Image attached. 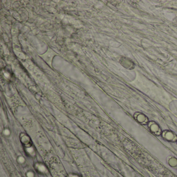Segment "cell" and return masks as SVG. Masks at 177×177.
<instances>
[{
	"label": "cell",
	"mask_w": 177,
	"mask_h": 177,
	"mask_svg": "<svg viewBox=\"0 0 177 177\" xmlns=\"http://www.w3.org/2000/svg\"><path fill=\"white\" fill-rule=\"evenodd\" d=\"M3 134H4V135L5 136H9L10 135V134H11V132L9 131V129H8V128H5V129H4L3 130Z\"/></svg>",
	"instance_id": "6"
},
{
	"label": "cell",
	"mask_w": 177,
	"mask_h": 177,
	"mask_svg": "<svg viewBox=\"0 0 177 177\" xmlns=\"http://www.w3.org/2000/svg\"><path fill=\"white\" fill-rule=\"evenodd\" d=\"M69 177H81L80 175L76 173H71L69 175Z\"/></svg>",
	"instance_id": "7"
},
{
	"label": "cell",
	"mask_w": 177,
	"mask_h": 177,
	"mask_svg": "<svg viewBox=\"0 0 177 177\" xmlns=\"http://www.w3.org/2000/svg\"><path fill=\"white\" fill-rule=\"evenodd\" d=\"M35 169L41 174H46L48 172V169L46 166L42 163H37L35 164Z\"/></svg>",
	"instance_id": "2"
},
{
	"label": "cell",
	"mask_w": 177,
	"mask_h": 177,
	"mask_svg": "<svg viewBox=\"0 0 177 177\" xmlns=\"http://www.w3.org/2000/svg\"><path fill=\"white\" fill-rule=\"evenodd\" d=\"M17 161H18V162L19 164H24V163L25 162L26 160H25L24 157L22 156H19L18 157V158H17Z\"/></svg>",
	"instance_id": "4"
},
{
	"label": "cell",
	"mask_w": 177,
	"mask_h": 177,
	"mask_svg": "<svg viewBox=\"0 0 177 177\" xmlns=\"http://www.w3.org/2000/svg\"><path fill=\"white\" fill-rule=\"evenodd\" d=\"M34 173L32 171H29L26 173V176L27 177H34Z\"/></svg>",
	"instance_id": "5"
},
{
	"label": "cell",
	"mask_w": 177,
	"mask_h": 177,
	"mask_svg": "<svg viewBox=\"0 0 177 177\" xmlns=\"http://www.w3.org/2000/svg\"><path fill=\"white\" fill-rule=\"evenodd\" d=\"M19 138L21 143L24 148H29L33 146L31 138L26 133H21Z\"/></svg>",
	"instance_id": "1"
},
{
	"label": "cell",
	"mask_w": 177,
	"mask_h": 177,
	"mask_svg": "<svg viewBox=\"0 0 177 177\" xmlns=\"http://www.w3.org/2000/svg\"><path fill=\"white\" fill-rule=\"evenodd\" d=\"M24 151H25L27 155H29V156H35V154H36L35 150L33 148V146H32L31 147H29V148H24Z\"/></svg>",
	"instance_id": "3"
}]
</instances>
